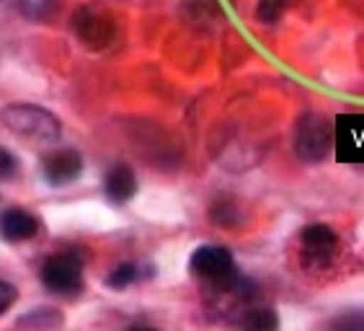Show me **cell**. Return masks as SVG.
Returning <instances> with one entry per match:
<instances>
[{"label": "cell", "mask_w": 364, "mask_h": 331, "mask_svg": "<svg viewBox=\"0 0 364 331\" xmlns=\"http://www.w3.org/2000/svg\"><path fill=\"white\" fill-rule=\"evenodd\" d=\"M331 150V125L321 114H302L294 127V153L305 163H321Z\"/></svg>", "instance_id": "4"}, {"label": "cell", "mask_w": 364, "mask_h": 331, "mask_svg": "<svg viewBox=\"0 0 364 331\" xmlns=\"http://www.w3.org/2000/svg\"><path fill=\"white\" fill-rule=\"evenodd\" d=\"M189 272L199 282H204V288L215 295H223L240 282V272L235 267L232 254L218 243H204V246L194 248L189 259Z\"/></svg>", "instance_id": "1"}, {"label": "cell", "mask_w": 364, "mask_h": 331, "mask_svg": "<svg viewBox=\"0 0 364 331\" xmlns=\"http://www.w3.org/2000/svg\"><path fill=\"white\" fill-rule=\"evenodd\" d=\"M104 191H106V197L117 204L129 202V199L134 197V191H137V177H134V171L129 169L127 163L112 166V169L106 171Z\"/></svg>", "instance_id": "7"}, {"label": "cell", "mask_w": 364, "mask_h": 331, "mask_svg": "<svg viewBox=\"0 0 364 331\" xmlns=\"http://www.w3.org/2000/svg\"><path fill=\"white\" fill-rule=\"evenodd\" d=\"M16 174V158L8 150L0 148V179H8Z\"/></svg>", "instance_id": "13"}, {"label": "cell", "mask_w": 364, "mask_h": 331, "mask_svg": "<svg viewBox=\"0 0 364 331\" xmlns=\"http://www.w3.org/2000/svg\"><path fill=\"white\" fill-rule=\"evenodd\" d=\"M338 256V236L333 228L313 223L300 233V259L308 272H326Z\"/></svg>", "instance_id": "3"}, {"label": "cell", "mask_w": 364, "mask_h": 331, "mask_svg": "<svg viewBox=\"0 0 364 331\" xmlns=\"http://www.w3.org/2000/svg\"><path fill=\"white\" fill-rule=\"evenodd\" d=\"M0 122L16 137L36 145H52L63 132V125L55 114L34 104H11L0 112Z\"/></svg>", "instance_id": "2"}, {"label": "cell", "mask_w": 364, "mask_h": 331, "mask_svg": "<svg viewBox=\"0 0 364 331\" xmlns=\"http://www.w3.org/2000/svg\"><path fill=\"white\" fill-rule=\"evenodd\" d=\"M16 298H18V293H16L14 285H8V282H0V313H6V310L14 305Z\"/></svg>", "instance_id": "12"}, {"label": "cell", "mask_w": 364, "mask_h": 331, "mask_svg": "<svg viewBox=\"0 0 364 331\" xmlns=\"http://www.w3.org/2000/svg\"><path fill=\"white\" fill-rule=\"evenodd\" d=\"M292 6V0H259V8H256V19H259L261 23H267V26H272V23H277L284 16V11Z\"/></svg>", "instance_id": "9"}, {"label": "cell", "mask_w": 364, "mask_h": 331, "mask_svg": "<svg viewBox=\"0 0 364 331\" xmlns=\"http://www.w3.org/2000/svg\"><path fill=\"white\" fill-rule=\"evenodd\" d=\"M140 280V267L137 264H119V267L114 269L112 275L106 277V288H114V290H124L129 288L132 282Z\"/></svg>", "instance_id": "10"}, {"label": "cell", "mask_w": 364, "mask_h": 331, "mask_svg": "<svg viewBox=\"0 0 364 331\" xmlns=\"http://www.w3.org/2000/svg\"><path fill=\"white\" fill-rule=\"evenodd\" d=\"M80 174H83V158H80L77 150H73V148L55 150L52 155L44 158V179H47L52 186L73 184Z\"/></svg>", "instance_id": "6"}, {"label": "cell", "mask_w": 364, "mask_h": 331, "mask_svg": "<svg viewBox=\"0 0 364 331\" xmlns=\"http://www.w3.org/2000/svg\"><path fill=\"white\" fill-rule=\"evenodd\" d=\"M42 285L55 295H77L83 290V264L73 254H60L44 261Z\"/></svg>", "instance_id": "5"}, {"label": "cell", "mask_w": 364, "mask_h": 331, "mask_svg": "<svg viewBox=\"0 0 364 331\" xmlns=\"http://www.w3.org/2000/svg\"><path fill=\"white\" fill-rule=\"evenodd\" d=\"M36 220L23 210H8L3 215V223H0V231H3V238L6 241H28L36 236Z\"/></svg>", "instance_id": "8"}, {"label": "cell", "mask_w": 364, "mask_h": 331, "mask_svg": "<svg viewBox=\"0 0 364 331\" xmlns=\"http://www.w3.org/2000/svg\"><path fill=\"white\" fill-rule=\"evenodd\" d=\"M16 6L26 19H44L57 6V0H16Z\"/></svg>", "instance_id": "11"}]
</instances>
